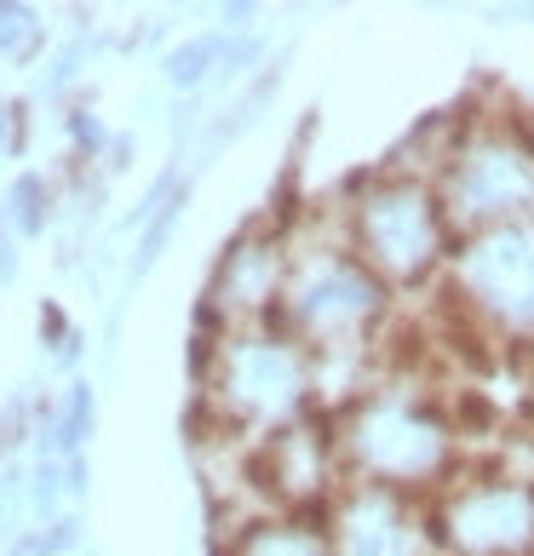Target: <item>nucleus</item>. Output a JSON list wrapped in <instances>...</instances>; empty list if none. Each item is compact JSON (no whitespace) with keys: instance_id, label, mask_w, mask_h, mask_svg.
I'll return each instance as SVG.
<instances>
[{"instance_id":"9d476101","label":"nucleus","mask_w":534,"mask_h":556,"mask_svg":"<svg viewBox=\"0 0 534 556\" xmlns=\"http://www.w3.org/2000/svg\"><path fill=\"white\" fill-rule=\"evenodd\" d=\"M322 533L334 556H437L431 505L374 482H345L322 510Z\"/></svg>"},{"instance_id":"20e7f679","label":"nucleus","mask_w":534,"mask_h":556,"mask_svg":"<svg viewBox=\"0 0 534 556\" xmlns=\"http://www.w3.org/2000/svg\"><path fill=\"white\" fill-rule=\"evenodd\" d=\"M339 230L351 253L374 270L392 293H414V287H437L448 258H455V224L437 195V184L420 173H362L345 190Z\"/></svg>"},{"instance_id":"0eeeda50","label":"nucleus","mask_w":534,"mask_h":556,"mask_svg":"<svg viewBox=\"0 0 534 556\" xmlns=\"http://www.w3.org/2000/svg\"><path fill=\"white\" fill-rule=\"evenodd\" d=\"M437 556H534V477L460 470L431 500Z\"/></svg>"},{"instance_id":"39448f33","label":"nucleus","mask_w":534,"mask_h":556,"mask_svg":"<svg viewBox=\"0 0 534 556\" xmlns=\"http://www.w3.org/2000/svg\"><path fill=\"white\" fill-rule=\"evenodd\" d=\"M437 195L455 236L534 218V127L523 115H465Z\"/></svg>"},{"instance_id":"6ab92c4d","label":"nucleus","mask_w":534,"mask_h":556,"mask_svg":"<svg viewBox=\"0 0 534 556\" xmlns=\"http://www.w3.org/2000/svg\"><path fill=\"white\" fill-rule=\"evenodd\" d=\"M40 339L52 344V356H58V367H70V362L80 356V333H75V327H70V316L58 311L52 299L40 304Z\"/></svg>"},{"instance_id":"1a4fd4ad","label":"nucleus","mask_w":534,"mask_h":556,"mask_svg":"<svg viewBox=\"0 0 534 556\" xmlns=\"http://www.w3.org/2000/svg\"><path fill=\"white\" fill-rule=\"evenodd\" d=\"M287 218H253L241 236L224 241V253L213 264L208 299L224 327H264L276 321L282 293H287Z\"/></svg>"},{"instance_id":"9b49d317","label":"nucleus","mask_w":534,"mask_h":556,"mask_svg":"<svg viewBox=\"0 0 534 556\" xmlns=\"http://www.w3.org/2000/svg\"><path fill=\"white\" fill-rule=\"evenodd\" d=\"M219 556H334L322 517H248L231 528Z\"/></svg>"},{"instance_id":"423d86ee","label":"nucleus","mask_w":534,"mask_h":556,"mask_svg":"<svg viewBox=\"0 0 534 556\" xmlns=\"http://www.w3.org/2000/svg\"><path fill=\"white\" fill-rule=\"evenodd\" d=\"M437 287L471 333L534 344V218L460 236Z\"/></svg>"},{"instance_id":"5701e85b","label":"nucleus","mask_w":534,"mask_h":556,"mask_svg":"<svg viewBox=\"0 0 534 556\" xmlns=\"http://www.w3.org/2000/svg\"><path fill=\"white\" fill-rule=\"evenodd\" d=\"M7 281H17V236L0 230V287Z\"/></svg>"},{"instance_id":"ddd939ff","label":"nucleus","mask_w":534,"mask_h":556,"mask_svg":"<svg viewBox=\"0 0 534 556\" xmlns=\"http://www.w3.org/2000/svg\"><path fill=\"white\" fill-rule=\"evenodd\" d=\"M0 218H7V230L17 241L40 236V230H47V218H52V184L40 173H17L7 184V207H0Z\"/></svg>"},{"instance_id":"a211bd4d","label":"nucleus","mask_w":534,"mask_h":556,"mask_svg":"<svg viewBox=\"0 0 534 556\" xmlns=\"http://www.w3.org/2000/svg\"><path fill=\"white\" fill-rule=\"evenodd\" d=\"M64 127H70V143H75L80 161H104V155L115 150V143H110V127H104V121H98L87 104H75Z\"/></svg>"},{"instance_id":"6e6552de","label":"nucleus","mask_w":534,"mask_h":556,"mask_svg":"<svg viewBox=\"0 0 534 556\" xmlns=\"http://www.w3.org/2000/svg\"><path fill=\"white\" fill-rule=\"evenodd\" d=\"M241 477H248V488L264 500L271 517H322L327 500L345 488L334 414H311V419L276 430V437L253 442Z\"/></svg>"},{"instance_id":"f03ea898","label":"nucleus","mask_w":534,"mask_h":556,"mask_svg":"<svg viewBox=\"0 0 534 556\" xmlns=\"http://www.w3.org/2000/svg\"><path fill=\"white\" fill-rule=\"evenodd\" d=\"M196 384H201V419H213L219 437L248 447L322 414V362L276 321L231 327L213 344Z\"/></svg>"},{"instance_id":"f257e3e1","label":"nucleus","mask_w":534,"mask_h":556,"mask_svg":"<svg viewBox=\"0 0 534 556\" xmlns=\"http://www.w3.org/2000/svg\"><path fill=\"white\" fill-rule=\"evenodd\" d=\"M334 442L345 482H374L425 505L465 470L460 425L414 384H368L362 396L334 407Z\"/></svg>"},{"instance_id":"2eb2a0df","label":"nucleus","mask_w":534,"mask_h":556,"mask_svg":"<svg viewBox=\"0 0 534 556\" xmlns=\"http://www.w3.org/2000/svg\"><path fill=\"white\" fill-rule=\"evenodd\" d=\"M75 545H80V522L58 517V522H40V528H17V540L7 545V556H64Z\"/></svg>"},{"instance_id":"aec40b11","label":"nucleus","mask_w":534,"mask_h":556,"mask_svg":"<svg viewBox=\"0 0 534 556\" xmlns=\"http://www.w3.org/2000/svg\"><path fill=\"white\" fill-rule=\"evenodd\" d=\"M29 505V482H24V470H0V533L7 540H17V510Z\"/></svg>"},{"instance_id":"f8f14e48","label":"nucleus","mask_w":534,"mask_h":556,"mask_svg":"<svg viewBox=\"0 0 534 556\" xmlns=\"http://www.w3.org/2000/svg\"><path fill=\"white\" fill-rule=\"evenodd\" d=\"M224 64H231V35H190V40L161 52V75L178 92H201Z\"/></svg>"},{"instance_id":"7ed1b4c3","label":"nucleus","mask_w":534,"mask_h":556,"mask_svg":"<svg viewBox=\"0 0 534 556\" xmlns=\"http://www.w3.org/2000/svg\"><path fill=\"white\" fill-rule=\"evenodd\" d=\"M287 253L294 264H287L276 327H287L316 362H368V350L392 321L397 293L351 253L345 230L316 236L311 218L299 230L287 224Z\"/></svg>"},{"instance_id":"412c9836","label":"nucleus","mask_w":534,"mask_h":556,"mask_svg":"<svg viewBox=\"0 0 534 556\" xmlns=\"http://www.w3.org/2000/svg\"><path fill=\"white\" fill-rule=\"evenodd\" d=\"M24 150V110L12 98H0V155H17Z\"/></svg>"},{"instance_id":"4be33fe9","label":"nucleus","mask_w":534,"mask_h":556,"mask_svg":"<svg viewBox=\"0 0 534 556\" xmlns=\"http://www.w3.org/2000/svg\"><path fill=\"white\" fill-rule=\"evenodd\" d=\"M80 58H87V40H75L70 52H58V64H52V75H47V92H64L70 80L80 75Z\"/></svg>"},{"instance_id":"f3484780","label":"nucleus","mask_w":534,"mask_h":556,"mask_svg":"<svg viewBox=\"0 0 534 556\" xmlns=\"http://www.w3.org/2000/svg\"><path fill=\"white\" fill-rule=\"evenodd\" d=\"M64 459H52V453H40V465L29 470V510L40 522H58V493H64Z\"/></svg>"},{"instance_id":"b1692460","label":"nucleus","mask_w":534,"mask_h":556,"mask_svg":"<svg viewBox=\"0 0 534 556\" xmlns=\"http://www.w3.org/2000/svg\"><path fill=\"white\" fill-rule=\"evenodd\" d=\"M219 17H224V35H231V29H248L253 7H219Z\"/></svg>"},{"instance_id":"4468645a","label":"nucleus","mask_w":534,"mask_h":556,"mask_svg":"<svg viewBox=\"0 0 534 556\" xmlns=\"http://www.w3.org/2000/svg\"><path fill=\"white\" fill-rule=\"evenodd\" d=\"M40 47H47L40 12L24 7V0H0V58H7V64H35Z\"/></svg>"},{"instance_id":"dca6fc26","label":"nucleus","mask_w":534,"mask_h":556,"mask_svg":"<svg viewBox=\"0 0 534 556\" xmlns=\"http://www.w3.org/2000/svg\"><path fill=\"white\" fill-rule=\"evenodd\" d=\"M184 201H190V190H184V184H178V190H173V195H167V201H161V207H156V218L144 224V241H138L133 276H144V270H150V264L161 258V247H167V236H173V224H178V213H184Z\"/></svg>"}]
</instances>
